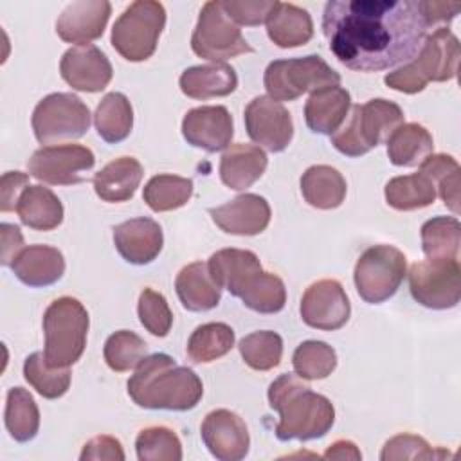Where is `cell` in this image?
Instances as JSON below:
<instances>
[{
    "instance_id": "30bf717a",
    "label": "cell",
    "mask_w": 461,
    "mask_h": 461,
    "mask_svg": "<svg viewBox=\"0 0 461 461\" xmlns=\"http://www.w3.org/2000/svg\"><path fill=\"white\" fill-rule=\"evenodd\" d=\"M407 274L405 254L393 245H375L362 252L353 279L358 295L369 304L391 299Z\"/></svg>"
},
{
    "instance_id": "5bb4252c",
    "label": "cell",
    "mask_w": 461,
    "mask_h": 461,
    "mask_svg": "<svg viewBox=\"0 0 461 461\" xmlns=\"http://www.w3.org/2000/svg\"><path fill=\"white\" fill-rule=\"evenodd\" d=\"M299 312L310 328L333 331L348 322L351 304L337 279H319L304 290Z\"/></svg>"
},
{
    "instance_id": "ab89813d",
    "label": "cell",
    "mask_w": 461,
    "mask_h": 461,
    "mask_svg": "<svg viewBox=\"0 0 461 461\" xmlns=\"http://www.w3.org/2000/svg\"><path fill=\"white\" fill-rule=\"evenodd\" d=\"M243 362L256 371H268L279 366L283 357V339L270 330H259L243 337L238 344Z\"/></svg>"
},
{
    "instance_id": "3957f363",
    "label": "cell",
    "mask_w": 461,
    "mask_h": 461,
    "mask_svg": "<svg viewBox=\"0 0 461 461\" xmlns=\"http://www.w3.org/2000/svg\"><path fill=\"white\" fill-rule=\"evenodd\" d=\"M268 403L279 412L276 436L281 441H308L322 438L335 423L333 403L299 375L285 373L268 387Z\"/></svg>"
},
{
    "instance_id": "ffe728a7",
    "label": "cell",
    "mask_w": 461,
    "mask_h": 461,
    "mask_svg": "<svg viewBox=\"0 0 461 461\" xmlns=\"http://www.w3.org/2000/svg\"><path fill=\"white\" fill-rule=\"evenodd\" d=\"M112 4L106 0H77L68 4L56 20V32L67 43L88 45L103 36Z\"/></svg>"
},
{
    "instance_id": "8d00e7d4",
    "label": "cell",
    "mask_w": 461,
    "mask_h": 461,
    "mask_svg": "<svg viewBox=\"0 0 461 461\" xmlns=\"http://www.w3.org/2000/svg\"><path fill=\"white\" fill-rule=\"evenodd\" d=\"M234 346V330L225 322L198 326L187 340V357L196 364H209L227 355Z\"/></svg>"
},
{
    "instance_id": "7a4b0ae2",
    "label": "cell",
    "mask_w": 461,
    "mask_h": 461,
    "mask_svg": "<svg viewBox=\"0 0 461 461\" xmlns=\"http://www.w3.org/2000/svg\"><path fill=\"white\" fill-rule=\"evenodd\" d=\"M130 398L144 409L189 411L198 405L203 385L198 375L166 353L144 357L128 380Z\"/></svg>"
},
{
    "instance_id": "4dcf8cb0",
    "label": "cell",
    "mask_w": 461,
    "mask_h": 461,
    "mask_svg": "<svg viewBox=\"0 0 461 461\" xmlns=\"http://www.w3.org/2000/svg\"><path fill=\"white\" fill-rule=\"evenodd\" d=\"M16 212L22 223L34 230H52L63 221L61 200L43 185H27L20 194Z\"/></svg>"
},
{
    "instance_id": "cb8c5ba5",
    "label": "cell",
    "mask_w": 461,
    "mask_h": 461,
    "mask_svg": "<svg viewBox=\"0 0 461 461\" xmlns=\"http://www.w3.org/2000/svg\"><path fill=\"white\" fill-rule=\"evenodd\" d=\"M351 108V95L346 88L326 86L310 94L304 104L306 126L322 135H333L346 121Z\"/></svg>"
},
{
    "instance_id": "f907efd6",
    "label": "cell",
    "mask_w": 461,
    "mask_h": 461,
    "mask_svg": "<svg viewBox=\"0 0 461 461\" xmlns=\"http://www.w3.org/2000/svg\"><path fill=\"white\" fill-rule=\"evenodd\" d=\"M457 169H459L457 160L452 155H445V153H436V155L430 153L420 164V173L427 175L434 184H438L441 178H445L447 175H450Z\"/></svg>"
},
{
    "instance_id": "ee69618b",
    "label": "cell",
    "mask_w": 461,
    "mask_h": 461,
    "mask_svg": "<svg viewBox=\"0 0 461 461\" xmlns=\"http://www.w3.org/2000/svg\"><path fill=\"white\" fill-rule=\"evenodd\" d=\"M137 313L140 324L155 337H166L173 326V313L166 297L153 288L140 292Z\"/></svg>"
},
{
    "instance_id": "7c38bea8",
    "label": "cell",
    "mask_w": 461,
    "mask_h": 461,
    "mask_svg": "<svg viewBox=\"0 0 461 461\" xmlns=\"http://www.w3.org/2000/svg\"><path fill=\"white\" fill-rule=\"evenodd\" d=\"M409 290L416 303L430 310L454 308L461 297L459 259H425L411 265Z\"/></svg>"
},
{
    "instance_id": "1f68e13d",
    "label": "cell",
    "mask_w": 461,
    "mask_h": 461,
    "mask_svg": "<svg viewBox=\"0 0 461 461\" xmlns=\"http://www.w3.org/2000/svg\"><path fill=\"white\" fill-rule=\"evenodd\" d=\"M391 164L412 167L421 164L434 149V140L429 130L418 122H402L385 140Z\"/></svg>"
},
{
    "instance_id": "277c9868",
    "label": "cell",
    "mask_w": 461,
    "mask_h": 461,
    "mask_svg": "<svg viewBox=\"0 0 461 461\" xmlns=\"http://www.w3.org/2000/svg\"><path fill=\"white\" fill-rule=\"evenodd\" d=\"M461 49L459 40L448 27H438L427 34L418 54L403 67L389 72L384 83L403 94L421 92L429 81H448L457 74Z\"/></svg>"
},
{
    "instance_id": "f6af8a7d",
    "label": "cell",
    "mask_w": 461,
    "mask_h": 461,
    "mask_svg": "<svg viewBox=\"0 0 461 461\" xmlns=\"http://www.w3.org/2000/svg\"><path fill=\"white\" fill-rule=\"evenodd\" d=\"M450 456L443 448H432L421 436L416 434H396L385 441L380 459L382 461H402V459H441Z\"/></svg>"
},
{
    "instance_id": "8fae6325",
    "label": "cell",
    "mask_w": 461,
    "mask_h": 461,
    "mask_svg": "<svg viewBox=\"0 0 461 461\" xmlns=\"http://www.w3.org/2000/svg\"><path fill=\"white\" fill-rule=\"evenodd\" d=\"M191 49L198 58L214 63H223L240 54L254 52L240 27L223 11L221 0L207 2L202 7L191 36Z\"/></svg>"
},
{
    "instance_id": "ac0fdd59",
    "label": "cell",
    "mask_w": 461,
    "mask_h": 461,
    "mask_svg": "<svg viewBox=\"0 0 461 461\" xmlns=\"http://www.w3.org/2000/svg\"><path fill=\"white\" fill-rule=\"evenodd\" d=\"M61 77L79 92H101L108 86L113 68L106 54L95 45L68 49L59 61Z\"/></svg>"
},
{
    "instance_id": "8992f818",
    "label": "cell",
    "mask_w": 461,
    "mask_h": 461,
    "mask_svg": "<svg viewBox=\"0 0 461 461\" xmlns=\"http://www.w3.org/2000/svg\"><path fill=\"white\" fill-rule=\"evenodd\" d=\"M88 312L74 297L54 299L43 313L45 348L43 358L49 367H70L86 346Z\"/></svg>"
},
{
    "instance_id": "f546056e",
    "label": "cell",
    "mask_w": 461,
    "mask_h": 461,
    "mask_svg": "<svg viewBox=\"0 0 461 461\" xmlns=\"http://www.w3.org/2000/svg\"><path fill=\"white\" fill-rule=\"evenodd\" d=\"M346 180L331 166L319 164L308 167L301 176V193L308 205L322 211L339 207L346 198Z\"/></svg>"
},
{
    "instance_id": "6da1fadb",
    "label": "cell",
    "mask_w": 461,
    "mask_h": 461,
    "mask_svg": "<svg viewBox=\"0 0 461 461\" xmlns=\"http://www.w3.org/2000/svg\"><path fill=\"white\" fill-rule=\"evenodd\" d=\"M427 29L414 0H330L322 13L330 50L344 67L358 72L411 61Z\"/></svg>"
},
{
    "instance_id": "f5cc1de1",
    "label": "cell",
    "mask_w": 461,
    "mask_h": 461,
    "mask_svg": "<svg viewBox=\"0 0 461 461\" xmlns=\"http://www.w3.org/2000/svg\"><path fill=\"white\" fill-rule=\"evenodd\" d=\"M436 189L439 191V196L445 202V205L454 214H457L459 212V169L447 175L445 178H441L436 184Z\"/></svg>"
},
{
    "instance_id": "816d5d0a",
    "label": "cell",
    "mask_w": 461,
    "mask_h": 461,
    "mask_svg": "<svg viewBox=\"0 0 461 461\" xmlns=\"http://www.w3.org/2000/svg\"><path fill=\"white\" fill-rule=\"evenodd\" d=\"M0 232H2V265L11 267L14 258L23 249V236L20 229L13 223H2Z\"/></svg>"
},
{
    "instance_id": "c3c4849f",
    "label": "cell",
    "mask_w": 461,
    "mask_h": 461,
    "mask_svg": "<svg viewBox=\"0 0 461 461\" xmlns=\"http://www.w3.org/2000/svg\"><path fill=\"white\" fill-rule=\"evenodd\" d=\"M29 176L27 173L22 171H7L2 176V185H0V209L2 212L16 211L20 194L27 187Z\"/></svg>"
},
{
    "instance_id": "7bdbcfd3",
    "label": "cell",
    "mask_w": 461,
    "mask_h": 461,
    "mask_svg": "<svg viewBox=\"0 0 461 461\" xmlns=\"http://www.w3.org/2000/svg\"><path fill=\"white\" fill-rule=\"evenodd\" d=\"M137 457L140 461H180L182 443L175 430L155 425L146 427L139 432L135 439Z\"/></svg>"
},
{
    "instance_id": "b9f144b4",
    "label": "cell",
    "mask_w": 461,
    "mask_h": 461,
    "mask_svg": "<svg viewBox=\"0 0 461 461\" xmlns=\"http://www.w3.org/2000/svg\"><path fill=\"white\" fill-rule=\"evenodd\" d=\"M148 344L137 333L128 330H119L112 333L104 342V362L115 373H124L139 366L146 357Z\"/></svg>"
},
{
    "instance_id": "52a82bcc",
    "label": "cell",
    "mask_w": 461,
    "mask_h": 461,
    "mask_svg": "<svg viewBox=\"0 0 461 461\" xmlns=\"http://www.w3.org/2000/svg\"><path fill=\"white\" fill-rule=\"evenodd\" d=\"M166 9L155 0L131 2L112 27V45L128 61H146L153 56L162 29Z\"/></svg>"
},
{
    "instance_id": "603a6c76",
    "label": "cell",
    "mask_w": 461,
    "mask_h": 461,
    "mask_svg": "<svg viewBox=\"0 0 461 461\" xmlns=\"http://www.w3.org/2000/svg\"><path fill=\"white\" fill-rule=\"evenodd\" d=\"M14 276L27 286H49L65 274L63 254L50 245H29L11 263Z\"/></svg>"
},
{
    "instance_id": "9c48e42d",
    "label": "cell",
    "mask_w": 461,
    "mask_h": 461,
    "mask_svg": "<svg viewBox=\"0 0 461 461\" xmlns=\"http://www.w3.org/2000/svg\"><path fill=\"white\" fill-rule=\"evenodd\" d=\"M31 124L36 140L52 146L83 137L90 128V110L77 95L54 92L36 104Z\"/></svg>"
},
{
    "instance_id": "f1b7e54d",
    "label": "cell",
    "mask_w": 461,
    "mask_h": 461,
    "mask_svg": "<svg viewBox=\"0 0 461 461\" xmlns=\"http://www.w3.org/2000/svg\"><path fill=\"white\" fill-rule=\"evenodd\" d=\"M236 70L227 63L189 67L180 76V90L191 99L223 97L236 90Z\"/></svg>"
},
{
    "instance_id": "d590c367",
    "label": "cell",
    "mask_w": 461,
    "mask_h": 461,
    "mask_svg": "<svg viewBox=\"0 0 461 461\" xmlns=\"http://www.w3.org/2000/svg\"><path fill=\"white\" fill-rule=\"evenodd\" d=\"M461 225L456 216H436L421 225V249L427 259H459Z\"/></svg>"
},
{
    "instance_id": "9a60e30c",
    "label": "cell",
    "mask_w": 461,
    "mask_h": 461,
    "mask_svg": "<svg viewBox=\"0 0 461 461\" xmlns=\"http://www.w3.org/2000/svg\"><path fill=\"white\" fill-rule=\"evenodd\" d=\"M243 117L249 137L268 151L279 153L292 142V115L279 101L268 95H258L247 104Z\"/></svg>"
},
{
    "instance_id": "d6986e66",
    "label": "cell",
    "mask_w": 461,
    "mask_h": 461,
    "mask_svg": "<svg viewBox=\"0 0 461 461\" xmlns=\"http://www.w3.org/2000/svg\"><path fill=\"white\" fill-rule=\"evenodd\" d=\"M182 135L187 144L211 153L227 149L234 135L232 115L220 104L193 108L182 119Z\"/></svg>"
},
{
    "instance_id": "836d02e7",
    "label": "cell",
    "mask_w": 461,
    "mask_h": 461,
    "mask_svg": "<svg viewBox=\"0 0 461 461\" xmlns=\"http://www.w3.org/2000/svg\"><path fill=\"white\" fill-rule=\"evenodd\" d=\"M385 202L396 211H414L436 200V184L423 173L394 176L385 184Z\"/></svg>"
},
{
    "instance_id": "7402d4cb",
    "label": "cell",
    "mask_w": 461,
    "mask_h": 461,
    "mask_svg": "<svg viewBox=\"0 0 461 461\" xmlns=\"http://www.w3.org/2000/svg\"><path fill=\"white\" fill-rule=\"evenodd\" d=\"M113 243L124 261L131 265H148L160 254L164 236L155 220L140 216L115 225Z\"/></svg>"
},
{
    "instance_id": "681fc988",
    "label": "cell",
    "mask_w": 461,
    "mask_h": 461,
    "mask_svg": "<svg viewBox=\"0 0 461 461\" xmlns=\"http://www.w3.org/2000/svg\"><path fill=\"white\" fill-rule=\"evenodd\" d=\"M421 16L427 23V27L430 25H439V23H447L452 18L457 16V13L461 11V4L459 2H432V0H421L418 2Z\"/></svg>"
},
{
    "instance_id": "5b68a950",
    "label": "cell",
    "mask_w": 461,
    "mask_h": 461,
    "mask_svg": "<svg viewBox=\"0 0 461 461\" xmlns=\"http://www.w3.org/2000/svg\"><path fill=\"white\" fill-rule=\"evenodd\" d=\"M403 110L387 99H371L366 104H353L344 124L333 133L331 144L342 155L360 157L385 142L403 122Z\"/></svg>"
},
{
    "instance_id": "d6a6232c",
    "label": "cell",
    "mask_w": 461,
    "mask_h": 461,
    "mask_svg": "<svg viewBox=\"0 0 461 461\" xmlns=\"http://www.w3.org/2000/svg\"><path fill=\"white\" fill-rule=\"evenodd\" d=\"M94 124L99 137L110 144L124 140L133 128V108L121 92L106 94L94 113Z\"/></svg>"
},
{
    "instance_id": "ba28073f",
    "label": "cell",
    "mask_w": 461,
    "mask_h": 461,
    "mask_svg": "<svg viewBox=\"0 0 461 461\" xmlns=\"http://www.w3.org/2000/svg\"><path fill=\"white\" fill-rule=\"evenodd\" d=\"M339 83L340 74L317 54L276 59L267 67L263 76L265 90L274 101H294L306 92L337 86Z\"/></svg>"
},
{
    "instance_id": "f35d334b",
    "label": "cell",
    "mask_w": 461,
    "mask_h": 461,
    "mask_svg": "<svg viewBox=\"0 0 461 461\" xmlns=\"http://www.w3.org/2000/svg\"><path fill=\"white\" fill-rule=\"evenodd\" d=\"M23 378L38 394L49 400L63 396L70 387L68 367H49L43 353H31L23 362Z\"/></svg>"
},
{
    "instance_id": "db71d44e",
    "label": "cell",
    "mask_w": 461,
    "mask_h": 461,
    "mask_svg": "<svg viewBox=\"0 0 461 461\" xmlns=\"http://www.w3.org/2000/svg\"><path fill=\"white\" fill-rule=\"evenodd\" d=\"M322 457L324 459H353V461H358V459H362V454H360V450L357 448V445L353 441L339 439V441H335L328 447V450L324 452Z\"/></svg>"
},
{
    "instance_id": "44dd1931",
    "label": "cell",
    "mask_w": 461,
    "mask_h": 461,
    "mask_svg": "<svg viewBox=\"0 0 461 461\" xmlns=\"http://www.w3.org/2000/svg\"><path fill=\"white\" fill-rule=\"evenodd\" d=\"M209 214L212 221L227 234L256 236L268 227L272 212L263 196L243 193L220 207H211Z\"/></svg>"
},
{
    "instance_id": "74e56055",
    "label": "cell",
    "mask_w": 461,
    "mask_h": 461,
    "mask_svg": "<svg viewBox=\"0 0 461 461\" xmlns=\"http://www.w3.org/2000/svg\"><path fill=\"white\" fill-rule=\"evenodd\" d=\"M193 194V180L178 175H155L148 180L142 198L155 212L178 209L189 202Z\"/></svg>"
},
{
    "instance_id": "4316f807",
    "label": "cell",
    "mask_w": 461,
    "mask_h": 461,
    "mask_svg": "<svg viewBox=\"0 0 461 461\" xmlns=\"http://www.w3.org/2000/svg\"><path fill=\"white\" fill-rule=\"evenodd\" d=\"M267 34L281 49H294L306 45L313 36V22L306 9L277 2L267 18Z\"/></svg>"
},
{
    "instance_id": "e0dca14e",
    "label": "cell",
    "mask_w": 461,
    "mask_h": 461,
    "mask_svg": "<svg viewBox=\"0 0 461 461\" xmlns=\"http://www.w3.org/2000/svg\"><path fill=\"white\" fill-rule=\"evenodd\" d=\"M200 434L211 456L220 461H240L249 454V429L245 421L229 409L211 411L202 421Z\"/></svg>"
},
{
    "instance_id": "d4e9b609",
    "label": "cell",
    "mask_w": 461,
    "mask_h": 461,
    "mask_svg": "<svg viewBox=\"0 0 461 461\" xmlns=\"http://www.w3.org/2000/svg\"><path fill=\"white\" fill-rule=\"evenodd\" d=\"M267 164V153L259 146L230 144L220 158V178L229 189L245 191L263 176Z\"/></svg>"
},
{
    "instance_id": "2e32d148",
    "label": "cell",
    "mask_w": 461,
    "mask_h": 461,
    "mask_svg": "<svg viewBox=\"0 0 461 461\" xmlns=\"http://www.w3.org/2000/svg\"><path fill=\"white\" fill-rule=\"evenodd\" d=\"M209 272L220 288L229 290L234 297L245 301L265 279L258 256L243 249H221L207 261Z\"/></svg>"
},
{
    "instance_id": "60d3db41",
    "label": "cell",
    "mask_w": 461,
    "mask_h": 461,
    "mask_svg": "<svg viewBox=\"0 0 461 461\" xmlns=\"http://www.w3.org/2000/svg\"><path fill=\"white\" fill-rule=\"evenodd\" d=\"M295 375L304 380H322L337 367L335 349L322 340L301 342L292 357Z\"/></svg>"
},
{
    "instance_id": "7dc6e473",
    "label": "cell",
    "mask_w": 461,
    "mask_h": 461,
    "mask_svg": "<svg viewBox=\"0 0 461 461\" xmlns=\"http://www.w3.org/2000/svg\"><path fill=\"white\" fill-rule=\"evenodd\" d=\"M81 461H90V459H110V461H122L124 459V450L119 439L112 436H95L90 441L83 445V450L79 454Z\"/></svg>"
},
{
    "instance_id": "e575fe53",
    "label": "cell",
    "mask_w": 461,
    "mask_h": 461,
    "mask_svg": "<svg viewBox=\"0 0 461 461\" xmlns=\"http://www.w3.org/2000/svg\"><path fill=\"white\" fill-rule=\"evenodd\" d=\"M4 421L9 436L18 443H27L38 434L40 411L27 389L13 387L7 391Z\"/></svg>"
},
{
    "instance_id": "484cf974",
    "label": "cell",
    "mask_w": 461,
    "mask_h": 461,
    "mask_svg": "<svg viewBox=\"0 0 461 461\" xmlns=\"http://www.w3.org/2000/svg\"><path fill=\"white\" fill-rule=\"evenodd\" d=\"M175 290L182 306L189 312L212 310L221 299V288L212 279L207 263L202 261H193L176 274Z\"/></svg>"
},
{
    "instance_id": "83f0119b",
    "label": "cell",
    "mask_w": 461,
    "mask_h": 461,
    "mask_svg": "<svg viewBox=\"0 0 461 461\" xmlns=\"http://www.w3.org/2000/svg\"><path fill=\"white\" fill-rule=\"evenodd\" d=\"M142 175L144 169L135 157H119L95 173V194L110 203L126 202L135 194Z\"/></svg>"
},
{
    "instance_id": "bcb514c9",
    "label": "cell",
    "mask_w": 461,
    "mask_h": 461,
    "mask_svg": "<svg viewBox=\"0 0 461 461\" xmlns=\"http://www.w3.org/2000/svg\"><path fill=\"white\" fill-rule=\"evenodd\" d=\"M276 0H221L223 11L236 25H259L267 22Z\"/></svg>"
},
{
    "instance_id": "4fadbf2b",
    "label": "cell",
    "mask_w": 461,
    "mask_h": 461,
    "mask_svg": "<svg viewBox=\"0 0 461 461\" xmlns=\"http://www.w3.org/2000/svg\"><path fill=\"white\" fill-rule=\"evenodd\" d=\"M95 164L90 148L81 144H52L32 153L27 171L40 182L50 185H72L85 180V173Z\"/></svg>"
}]
</instances>
